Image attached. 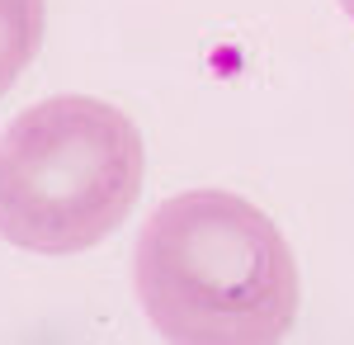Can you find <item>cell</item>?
Wrapping results in <instances>:
<instances>
[{
    "label": "cell",
    "mask_w": 354,
    "mask_h": 345,
    "mask_svg": "<svg viewBox=\"0 0 354 345\" xmlns=\"http://www.w3.org/2000/svg\"><path fill=\"white\" fill-rule=\"evenodd\" d=\"M340 5H345V10H350V19H354V0H340Z\"/></svg>",
    "instance_id": "277c9868"
},
{
    "label": "cell",
    "mask_w": 354,
    "mask_h": 345,
    "mask_svg": "<svg viewBox=\"0 0 354 345\" xmlns=\"http://www.w3.org/2000/svg\"><path fill=\"white\" fill-rule=\"evenodd\" d=\"M147 175L123 109L57 95L0 133V237L38 256H76L133 213Z\"/></svg>",
    "instance_id": "7a4b0ae2"
},
{
    "label": "cell",
    "mask_w": 354,
    "mask_h": 345,
    "mask_svg": "<svg viewBox=\"0 0 354 345\" xmlns=\"http://www.w3.org/2000/svg\"><path fill=\"white\" fill-rule=\"evenodd\" d=\"M137 298L165 341H279L298 312V269L255 204L189 189L142 227Z\"/></svg>",
    "instance_id": "6da1fadb"
},
{
    "label": "cell",
    "mask_w": 354,
    "mask_h": 345,
    "mask_svg": "<svg viewBox=\"0 0 354 345\" xmlns=\"http://www.w3.org/2000/svg\"><path fill=\"white\" fill-rule=\"evenodd\" d=\"M43 43V0H0V95L19 80Z\"/></svg>",
    "instance_id": "3957f363"
}]
</instances>
